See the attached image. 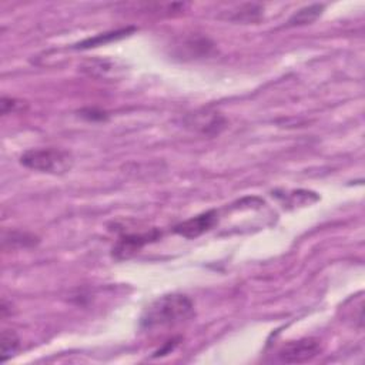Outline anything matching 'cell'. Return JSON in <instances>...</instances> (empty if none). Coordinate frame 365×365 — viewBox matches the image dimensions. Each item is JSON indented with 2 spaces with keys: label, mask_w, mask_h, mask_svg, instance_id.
Segmentation results:
<instances>
[{
  "label": "cell",
  "mask_w": 365,
  "mask_h": 365,
  "mask_svg": "<svg viewBox=\"0 0 365 365\" xmlns=\"http://www.w3.org/2000/svg\"><path fill=\"white\" fill-rule=\"evenodd\" d=\"M262 6L259 5H244L240 12L235 13V16H233L231 19L233 20H237V21H247V23H250V21H257L260 19L262 16Z\"/></svg>",
  "instance_id": "7c38bea8"
},
{
  "label": "cell",
  "mask_w": 365,
  "mask_h": 365,
  "mask_svg": "<svg viewBox=\"0 0 365 365\" xmlns=\"http://www.w3.org/2000/svg\"><path fill=\"white\" fill-rule=\"evenodd\" d=\"M193 315L195 304L191 299L184 294L171 293L159 297L144 310L140 326L147 331L176 327L186 323Z\"/></svg>",
  "instance_id": "6da1fadb"
},
{
  "label": "cell",
  "mask_w": 365,
  "mask_h": 365,
  "mask_svg": "<svg viewBox=\"0 0 365 365\" xmlns=\"http://www.w3.org/2000/svg\"><path fill=\"white\" fill-rule=\"evenodd\" d=\"M135 30H136L135 28H127V29H121V30H116V32H110V33H103V34H99L93 39L90 37L88 40L79 43V45H76L75 48L76 49H90V48L101 46V45H106V43H110L113 40H120Z\"/></svg>",
  "instance_id": "ba28073f"
},
{
  "label": "cell",
  "mask_w": 365,
  "mask_h": 365,
  "mask_svg": "<svg viewBox=\"0 0 365 365\" xmlns=\"http://www.w3.org/2000/svg\"><path fill=\"white\" fill-rule=\"evenodd\" d=\"M20 164L39 173L63 176L73 168L75 157L63 148H32L20 156Z\"/></svg>",
  "instance_id": "7a4b0ae2"
},
{
  "label": "cell",
  "mask_w": 365,
  "mask_h": 365,
  "mask_svg": "<svg viewBox=\"0 0 365 365\" xmlns=\"http://www.w3.org/2000/svg\"><path fill=\"white\" fill-rule=\"evenodd\" d=\"M324 10V5H311L299 9L288 20V26H304L315 21Z\"/></svg>",
  "instance_id": "9c48e42d"
},
{
  "label": "cell",
  "mask_w": 365,
  "mask_h": 365,
  "mask_svg": "<svg viewBox=\"0 0 365 365\" xmlns=\"http://www.w3.org/2000/svg\"><path fill=\"white\" fill-rule=\"evenodd\" d=\"M20 107H23L21 101L12 99V97H3L2 99V115H9L13 113L16 110H19Z\"/></svg>",
  "instance_id": "4fadbf2b"
},
{
  "label": "cell",
  "mask_w": 365,
  "mask_h": 365,
  "mask_svg": "<svg viewBox=\"0 0 365 365\" xmlns=\"http://www.w3.org/2000/svg\"><path fill=\"white\" fill-rule=\"evenodd\" d=\"M123 66H120L119 61L110 60V59H90L81 63L80 70L95 79H112L119 77V75L123 72Z\"/></svg>",
  "instance_id": "52a82bcc"
},
{
  "label": "cell",
  "mask_w": 365,
  "mask_h": 365,
  "mask_svg": "<svg viewBox=\"0 0 365 365\" xmlns=\"http://www.w3.org/2000/svg\"><path fill=\"white\" fill-rule=\"evenodd\" d=\"M183 123L190 130L199 132L206 136H217L227 126L226 117L221 113L213 110H199L190 113L184 117Z\"/></svg>",
  "instance_id": "277c9868"
},
{
  "label": "cell",
  "mask_w": 365,
  "mask_h": 365,
  "mask_svg": "<svg viewBox=\"0 0 365 365\" xmlns=\"http://www.w3.org/2000/svg\"><path fill=\"white\" fill-rule=\"evenodd\" d=\"M161 237L159 230H152L150 233L140 234H126L119 239L113 247V257L116 260H128L137 254L144 246L157 241Z\"/></svg>",
  "instance_id": "5b68a950"
},
{
  "label": "cell",
  "mask_w": 365,
  "mask_h": 365,
  "mask_svg": "<svg viewBox=\"0 0 365 365\" xmlns=\"http://www.w3.org/2000/svg\"><path fill=\"white\" fill-rule=\"evenodd\" d=\"M10 244V247L13 246H19V247H30V246H34L37 243V239L34 237V235L32 234H28V233H17V231H13V233H9L8 235H5V240H3V244Z\"/></svg>",
  "instance_id": "8fae6325"
},
{
  "label": "cell",
  "mask_w": 365,
  "mask_h": 365,
  "mask_svg": "<svg viewBox=\"0 0 365 365\" xmlns=\"http://www.w3.org/2000/svg\"><path fill=\"white\" fill-rule=\"evenodd\" d=\"M0 347H2V361L6 362L14 357L20 350V339L13 330H3L2 339H0Z\"/></svg>",
  "instance_id": "30bf717a"
},
{
  "label": "cell",
  "mask_w": 365,
  "mask_h": 365,
  "mask_svg": "<svg viewBox=\"0 0 365 365\" xmlns=\"http://www.w3.org/2000/svg\"><path fill=\"white\" fill-rule=\"evenodd\" d=\"M80 116L88 120H92V121H101L107 119V115L97 109H84L80 112Z\"/></svg>",
  "instance_id": "5bb4252c"
},
{
  "label": "cell",
  "mask_w": 365,
  "mask_h": 365,
  "mask_svg": "<svg viewBox=\"0 0 365 365\" xmlns=\"http://www.w3.org/2000/svg\"><path fill=\"white\" fill-rule=\"evenodd\" d=\"M219 223L217 210H208L199 216L188 219L175 227V233L184 239H197Z\"/></svg>",
  "instance_id": "8992f818"
},
{
  "label": "cell",
  "mask_w": 365,
  "mask_h": 365,
  "mask_svg": "<svg viewBox=\"0 0 365 365\" xmlns=\"http://www.w3.org/2000/svg\"><path fill=\"white\" fill-rule=\"evenodd\" d=\"M321 351V341L317 338H303L290 341L278 351V358L286 364H303L314 359Z\"/></svg>",
  "instance_id": "3957f363"
}]
</instances>
